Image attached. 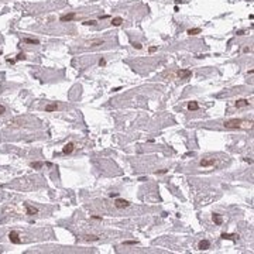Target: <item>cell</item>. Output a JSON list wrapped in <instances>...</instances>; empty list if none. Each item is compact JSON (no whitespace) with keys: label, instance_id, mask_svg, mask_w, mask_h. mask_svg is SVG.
I'll return each mask as SVG.
<instances>
[{"label":"cell","instance_id":"cell-11","mask_svg":"<svg viewBox=\"0 0 254 254\" xmlns=\"http://www.w3.org/2000/svg\"><path fill=\"white\" fill-rule=\"evenodd\" d=\"M250 105V102H248L247 99H239L237 102H236V107L237 109H240V107H246V106Z\"/></svg>","mask_w":254,"mask_h":254},{"label":"cell","instance_id":"cell-7","mask_svg":"<svg viewBox=\"0 0 254 254\" xmlns=\"http://www.w3.org/2000/svg\"><path fill=\"white\" fill-rule=\"evenodd\" d=\"M26 210H27V214H30V216H34V214L38 213V209L31 206V205H28V203H26Z\"/></svg>","mask_w":254,"mask_h":254},{"label":"cell","instance_id":"cell-5","mask_svg":"<svg viewBox=\"0 0 254 254\" xmlns=\"http://www.w3.org/2000/svg\"><path fill=\"white\" fill-rule=\"evenodd\" d=\"M209 247H210V241H209V240H201V241H199V244H198V248H199V250H202V251L208 250Z\"/></svg>","mask_w":254,"mask_h":254},{"label":"cell","instance_id":"cell-10","mask_svg":"<svg viewBox=\"0 0 254 254\" xmlns=\"http://www.w3.org/2000/svg\"><path fill=\"white\" fill-rule=\"evenodd\" d=\"M212 220L214 222V224H218V226H220V224L223 223V218H222L220 214H218V213L212 214Z\"/></svg>","mask_w":254,"mask_h":254},{"label":"cell","instance_id":"cell-6","mask_svg":"<svg viewBox=\"0 0 254 254\" xmlns=\"http://www.w3.org/2000/svg\"><path fill=\"white\" fill-rule=\"evenodd\" d=\"M223 240H231V241H236V239H239V234H229V233H222L220 236Z\"/></svg>","mask_w":254,"mask_h":254},{"label":"cell","instance_id":"cell-9","mask_svg":"<svg viewBox=\"0 0 254 254\" xmlns=\"http://www.w3.org/2000/svg\"><path fill=\"white\" fill-rule=\"evenodd\" d=\"M213 164H214V160H213V158H212V160L203 158V160H201V162H199V165H201V167H203V168H206V167H212Z\"/></svg>","mask_w":254,"mask_h":254},{"label":"cell","instance_id":"cell-18","mask_svg":"<svg viewBox=\"0 0 254 254\" xmlns=\"http://www.w3.org/2000/svg\"><path fill=\"white\" fill-rule=\"evenodd\" d=\"M122 23H123V18H122V17H114V18L112 20V24H113V26H120Z\"/></svg>","mask_w":254,"mask_h":254},{"label":"cell","instance_id":"cell-30","mask_svg":"<svg viewBox=\"0 0 254 254\" xmlns=\"http://www.w3.org/2000/svg\"><path fill=\"white\" fill-rule=\"evenodd\" d=\"M134 47L137 48V50H140V48H141V44H134Z\"/></svg>","mask_w":254,"mask_h":254},{"label":"cell","instance_id":"cell-8","mask_svg":"<svg viewBox=\"0 0 254 254\" xmlns=\"http://www.w3.org/2000/svg\"><path fill=\"white\" fill-rule=\"evenodd\" d=\"M73 148H75V145H73V143H68V144H65V145H64L62 152H64V154H71V152L73 151Z\"/></svg>","mask_w":254,"mask_h":254},{"label":"cell","instance_id":"cell-3","mask_svg":"<svg viewBox=\"0 0 254 254\" xmlns=\"http://www.w3.org/2000/svg\"><path fill=\"white\" fill-rule=\"evenodd\" d=\"M114 206L117 209H124V208H129V206H130V202L126 201V199H116Z\"/></svg>","mask_w":254,"mask_h":254},{"label":"cell","instance_id":"cell-22","mask_svg":"<svg viewBox=\"0 0 254 254\" xmlns=\"http://www.w3.org/2000/svg\"><path fill=\"white\" fill-rule=\"evenodd\" d=\"M124 244H129V246H133V244H137V241H135V240H127V241H124Z\"/></svg>","mask_w":254,"mask_h":254},{"label":"cell","instance_id":"cell-29","mask_svg":"<svg viewBox=\"0 0 254 254\" xmlns=\"http://www.w3.org/2000/svg\"><path fill=\"white\" fill-rule=\"evenodd\" d=\"M157 174H167V169H161V171H158Z\"/></svg>","mask_w":254,"mask_h":254},{"label":"cell","instance_id":"cell-2","mask_svg":"<svg viewBox=\"0 0 254 254\" xmlns=\"http://www.w3.org/2000/svg\"><path fill=\"white\" fill-rule=\"evenodd\" d=\"M9 239H10V241L13 244H20L21 243V239H20V236H18V233L14 231V230H11L10 233H9Z\"/></svg>","mask_w":254,"mask_h":254},{"label":"cell","instance_id":"cell-28","mask_svg":"<svg viewBox=\"0 0 254 254\" xmlns=\"http://www.w3.org/2000/svg\"><path fill=\"white\" fill-rule=\"evenodd\" d=\"M157 51V47H150V52H155Z\"/></svg>","mask_w":254,"mask_h":254},{"label":"cell","instance_id":"cell-4","mask_svg":"<svg viewBox=\"0 0 254 254\" xmlns=\"http://www.w3.org/2000/svg\"><path fill=\"white\" fill-rule=\"evenodd\" d=\"M177 75H178V78H181V79H186V78H189V76L192 75V71L191 69H179Z\"/></svg>","mask_w":254,"mask_h":254},{"label":"cell","instance_id":"cell-13","mask_svg":"<svg viewBox=\"0 0 254 254\" xmlns=\"http://www.w3.org/2000/svg\"><path fill=\"white\" fill-rule=\"evenodd\" d=\"M58 109V105H56V102L51 103V105H47L45 106V112H54V110Z\"/></svg>","mask_w":254,"mask_h":254},{"label":"cell","instance_id":"cell-20","mask_svg":"<svg viewBox=\"0 0 254 254\" xmlns=\"http://www.w3.org/2000/svg\"><path fill=\"white\" fill-rule=\"evenodd\" d=\"M85 26H95L96 24V20H88V21H85Z\"/></svg>","mask_w":254,"mask_h":254},{"label":"cell","instance_id":"cell-23","mask_svg":"<svg viewBox=\"0 0 254 254\" xmlns=\"http://www.w3.org/2000/svg\"><path fill=\"white\" fill-rule=\"evenodd\" d=\"M97 44H103V41H102V40H97V41H92V43H90V45H97Z\"/></svg>","mask_w":254,"mask_h":254},{"label":"cell","instance_id":"cell-26","mask_svg":"<svg viewBox=\"0 0 254 254\" xmlns=\"http://www.w3.org/2000/svg\"><path fill=\"white\" fill-rule=\"evenodd\" d=\"M4 112H6V107H4L3 105H0V114H3Z\"/></svg>","mask_w":254,"mask_h":254},{"label":"cell","instance_id":"cell-15","mask_svg":"<svg viewBox=\"0 0 254 254\" xmlns=\"http://www.w3.org/2000/svg\"><path fill=\"white\" fill-rule=\"evenodd\" d=\"M188 109H189V110H198V109H199L198 102H189V103H188Z\"/></svg>","mask_w":254,"mask_h":254},{"label":"cell","instance_id":"cell-27","mask_svg":"<svg viewBox=\"0 0 254 254\" xmlns=\"http://www.w3.org/2000/svg\"><path fill=\"white\" fill-rule=\"evenodd\" d=\"M92 219H93V220H102V218H100V216H96V214H93Z\"/></svg>","mask_w":254,"mask_h":254},{"label":"cell","instance_id":"cell-25","mask_svg":"<svg viewBox=\"0 0 254 254\" xmlns=\"http://www.w3.org/2000/svg\"><path fill=\"white\" fill-rule=\"evenodd\" d=\"M109 196H110V198H117L119 193H117V192H112V193H109Z\"/></svg>","mask_w":254,"mask_h":254},{"label":"cell","instance_id":"cell-16","mask_svg":"<svg viewBox=\"0 0 254 254\" xmlns=\"http://www.w3.org/2000/svg\"><path fill=\"white\" fill-rule=\"evenodd\" d=\"M43 162H40V161H35V162H31V164H30V167H31V168H34V169H40L41 168V167H43Z\"/></svg>","mask_w":254,"mask_h":254},{"label":"cell","instance_id":"cell-21","mask_svg":"<svg viewBox=\"0 0 254 254\" xmlns=\"http://www.w3.org/2000/svg\"><path fill=\"white\" fill-rule=\"evenodd\" d=\"M21 60H26V55H24L23 52L18 54V55H17V58H16V61H21Z\"/></svg>","mask_w":254,"mask_h":254},{"label":"cell","instance_id":"cell-24","mask_svg":"<svg viewBox=\"0 0 254 254\" xmlns=\"http://www.w3.org/2000/svg\"><path fill=\"white\" fill-rule=\"evenodd\" d=\"M99 65H100V66H105V65H106L105 58H100V60H99Z\"/></svg>","mask_w":254,"mask_h":254},{"label":"cell","instance_id":"cell-12","mask_svg":"<svg viewBox=\"0 0 254 254\" xmlns=\"http://www.w3.org/2000/svg\"><path fill=\"white\" fill-rule=\"evenodd\" d=\"M75 16H76L75 13L65 14V16H62V17H61V21H71V20H73V18H75Z\"/></svg>","mask_w":254,"mask_h":254},{"label":"cell","instance_id":"cell-14","mask_svg":"<svg viewBox=\"0 0 254 254\" xmlns=\"http://www.w3.org/2000/svg\"><path fill=\"white\" fill-rule=\"evenodd\" d=\"M85 240L86 241H96V240H99V236H95V234H86Z\"/></svg>","mask_w":254,"mask_h":254},{"label":"cell","instance_id":"cell-1","mask_svg":"<svg viewBox=\"0 0 254 254\" xmlns=\"http://www.w3.org/2000/svg\"><path fill=\"white\" fill-rule=\"evenodd\" d=\"M226 129H241L243 124H251V122H244L241 119H230L223 123Z\"/></svg>","mask_w":254,"mask_h":254},{"label":"cell","instance_id":"cell-19","mask_svg":"<svg viewBox=\"0 0 254 254\" xmlns=\"http://www.w3.org/2000/svg\"><path fill=\"white\" fill-rule=\"evenodd\" d=\"M24 43H27V44H35V45H37V44L40 43V41H38V40H34V38H24Z\"/></svg>","mask_w":254,"mask_h":254},{"label":"cell","instance_id":"cell-17","mask_svg":"<svg viewBox=\"0 0 254 254\" xmlns=\"http://www.w3.org/2000/svg\"><path fill=\"white\" fill-rule=\"evenodd\" d=\"M201 33V28H189L188 31H186V34H189V35H196V34Z\"/></svg>","mask_w":254,"mask_h":254}]
</instances>
